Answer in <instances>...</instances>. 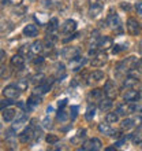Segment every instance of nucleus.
Segmentation results:
<instances>
[{
  "mask_svg": "<svg viewBox=\"0 0 142 151\" xmlns=\"http://www.w3.org/2000/svg\"><path fill=\"white\" fill-rule=\"evenodd\" d=\"M103 8H104L103 0H89V15L92 18H94L99 14H101Z\"/></svg>",
  "mask_w": 142,
  "mask_h": 151,
  "instance_id": "3",
  "label": "nucleus"
},
{
  "mask_svg": "<svg viewBox=\"0 0 142 151\" xmlns=\"http://www.w3.org/2000/svg\"><path fill=\"white\" fill-rule=\"evenodd\" d=\"M112 104H114V102H112V99L111 98H107V99H101L99 102V107L101 111H107V110H109L111 107H112Z\"/></svg>",
  "mask_w": 142,
  "mask_h": 151,
  "instance_id": "22",
  "label": "nucleus"
},
{
  "mask_svg": "<svg viewBox=\"0 0 142 151\" xmlns=\"http://www.w3.org/2000/svg\"><path fill=\"white\" fill-rule=\"evenodd\" d=\"M99 131L101 132V133H104V135H109V133H112V129L109 128V124H100Z\"/></svg>",
  "mask_w": 142,
  "mask_h": 151,
  "instance_id": "32",
  "label": "nucleus"
},
{
  "mask_svg": "<svg viewBox=\"0 0 142 151\" xmlns=\"http://www.w3.org/2000/svg\"><path fill=\"white\" fill-rule=\"evenodd\" d=\"M122 8H123V10H129V8H130V6H129V4L122 3Z\"/></svg>",
  "mask_w": 142,
  "mask_h": 151,
  "instance_id": "47",
  "label": "nucleus"
},
{
  "mask_svg": "<svg viewBox=\"0 0 142 151\" xmlns=\"http://www.w3.org/2000/svg\"><path fill=\"white\" fill-rule=\"evenodd\" d=\"M43 124H44V128H52V121H51V118H45L43 121Z\"/></svg>",
  "mask_w": 142,
  "mask_h": 151,
  "instance_id": "40",
  "label": "nucleus"
},
{
  "mask_svg": "<svg viewBox=\"0 0 142 151\" xmlns=\"http://www.w3.org/2000/svg\"><path fill=\"white\" fill-rule=\"evenodd\" d=\"M133 143L137 144V146H139V144L142 146V133H134L133 135Z\"/></svg>",
  "mask_w": 142,
  "mask_h": 151,
  "instance_id": "37",
  "label": "nucleus"
},
{
  "mask_svg": "<svg viewBox=\"0 0 142 151\" xmlns=\"http://www.w3.org/2000/svg\"><path fill=\"white\" fill-rule=\"evenodd\" d=\"M133 127H135V125H134V119H131V118H126L122 122L123 129H130V128H133Z\"/></svg>",
  "mask_w": 142,
  "mask_h": 151,
  "instance_id": "34",
  "label": "nucleus"
},
{
  "mask_svg": "<svg viewBox=\"0 0 142 151\" xmlns=\"http://www.w3.org/2000/svg\"><path fill=\"white\" fill-rule=\"evenodd\" d=\"M59 29V26H58V19L56 18H52L51 21H49V25H48L47 28V35H56V30Z\"/></svg>",
  "mask_w": 142,
  "mask_h": 151,
  "instance_id": "26",
  "label": "nucleus"
},
{
  "mask_svg": "<svg viewBox=\"0 0 142 151\" xmlns=\"http://www.w3.org/2000/svg\"><path fill=\"white\" fill-rule=\"evenodd\" d=\"M86 63V58H82V56L79 55L77 58L70 60V68L72 72H78L79 69H82V66Z\"/></svg>",
  "mask_w": 142,
  "mask_h": 151,
  "instance_id": "12",
  "label": "nucleus"
},
{
  "mask_svg": "<svg viewBox=\"0 0 142 151\" xmlns=\"http://www.w3.org/2000/svg\"><path fill=\"white\" fill-rule=\"evenodd\" d=\"M138 98H141L139 92L135 91V89H133V88H130L129 91H126L124 92V95H123V99L126 100V102H135Z\"/></svg>",
  "mask_w": 142,
  "mask_h": 151,
  "instance_id": "15",
  "label": "nucleus"
},
{
  "mask_svg": "<svg viewBox=\"0 0 142 151\" xmlns=\"http://www.w3.org/2000/svg\"><path fill=\"white\" fill-rule=\"evenodd\" d=\"M104 78V72H101V70H94V72H92L90 74H89V77H87V84H92V83H97V81H100V80Z\"/></svg>",
  "mask_w": 142,
  "mask_h": 151,
  "instance_id": "19",
  "label": "nucleus"
},
{
  "mask_svg": "<svg viewBox=\"0 0 142 151\" xmlns=\"http://www.w3.org/2000/svg\"><path fill=\"white\" fill-rule=\"evenodd\" d=\"M56 77L58 78H63V77H66V70H64V65L60 63L59 66H58V72H56Z\"/></svg>",
  "mask_w": 142,
  "mask_h": 151,
  "instance_id": "35",
  "label": "nucleus"
},
{
  "mask_svg": "<svg viewBox=\"0 0 142 151\" xmlns=\"http://www.w3.org/2000/svg\"><path fill=\"white\" fill-rule=\"evenodd\" d=\"M94 115H96V107H94V104L89 103V106H87V109H86V113H85V118H86L87 122H90L92 119L94 118Z\"/></svg>",
  "mask_w": 142,
  "mask_h": 151,
  "instance_id": "27",
  "label": "nucleus"
},
{
  "mask_svg": "<svg viewBox=\"0 0 142 151\" xmlns=\"http://www.w3.org/2000/svg\"><path fill=\"white\" fill-rule=\"evenodd\" d=\"M44 62V58L43 56H40V58H37V59H34V65H40Z\"/></svg>",
  "mask_w": 142,
  "mask_h": 151,
  "instance_id": "45",
  "label": "nucleus"
},
{
  "mask_svg": "<svg viewBox=\"0 0 142 151\" xmlns=\"http://www.w3.org/2000/svg\"><path fill=\"white\" fill-rule=\"evenodd\" d=\"M104 92H105L107 98H111V99H115L116 95H118V92H116V85L112 80H108L104 85Z\"/></svg>",
  "mask_w": 142,
  "mask_h": 151,
  "instance_id": "10",
  "label": "nucleus"
},
{
  "mask_svg": "<svg viewBox=\"0 0 142 151\" xmlns=\"http://www.w3.org/2000/svg\"><path fill=\"white\" fill-rule=\"evenodd\" d=\"M32 50L34 54H41L44 51V44L43 41H40V40H36L34 43L32 44Z\"/></svg>",
  "mask_w": 142,
  "mask_h": 151,
  "instance_id": "28",
  "label": "nucleus"
},
{
  "mask_svg": "<svg viewBox=\"0 0 142 151\" xmlns=\"http://www.w3.org/2000/svg\"><path fill=\"white\" fill-rule=\"evenodd\" d=\"M105 119H107V122H108V124H115V122H118L119 114H118V113H108Z\"/></svg>",
  "mask_w": 142,
  "mask_h": 151,
  "instance_id": "29",
  "label": "nucleus"
},
{
  "mask_svg": "<svg viewBox=\"0 0 142 151\" xmlns=\"http://www.w3.org/2000/svg\"><path fill=\"white\" fill-rule=\"evenodd\" d=\"M112 47V40L108 36H103L99 39V48L100 50H107V48Z\"/></svg>",
  "mask_w": 142,
  "mask_h": 151,
  "instance_id": "21",
  "label": "nucleus"
},
{
  "mask_svg": "<svg viewBox=\"0 0 142 151\" xmlns=\"http://www.w3.org/2000/svg\"><path fill=\"white\" fill-rule=\"evenodd\" d=\"M25 58L21 54H16L11 58V66H14L15 69H22L25 66Z\"/></svg>",
  "mask_w": 142,
  "mask_h": 151,
  "instance_id": "16",
  "label": "nucleus"
},
{
  "mask_svg": "<svg viewBox=\"0 0 142 151\" xmlns=\"http://www.w3.org/2000/svg\"><path fill=\"white\" fill-rule=\"evenodd\" d=\"M68 113L64 111L63 109H59V113H58V121H60V122H66L68 119Z\"/></svg>",
  "mask_w": 142,
  "mask_h": 151,
  "instance_id": "30",
  "label": "nucleus"
},
{
  "mask_svg": "<svg viewBox=\"0 0 142 151\" xmlns=\"http://www.w3.org/2000/svg\"><path fill=\"white\" fill-rule=\"evenodd\" d=\"M75 29H77V22L74 19H67L62 25V32L64 35H72L75 32Z\"/></svg>",
  "mask_w": 142,
  "mask_h": 151,
  "instance_id": "13",
  "label": "nucleus"
},
{
  "mask_svg": "<svg viewBox=\"0 0 142 151\" xmlns=\"http://www.w3.org/2000/svg\"><path fill=\"white\" fill-rule=\"evenodd\" d=\"M138 84V77L134 74H131V73H129V76L126 77V80H124V83H123V85L126 88H134L135 85Z\"/></svg>",
  "mask_w": 142,
  "mask_h": 151,
  "instance_id": "18",
  "label": "nucleus"
},
{
  "mask_svg": "<svg viewBox=\"0 0 142 151\" xmlns=\"http://www.w3.org/2000/svg\"><path fill=\"white\" fill-rule=\"evenodd\" d=\"M114 135H111L112 137H115V139H120V137H123V135H122V132H119V131H116V132H112Z\"/></svg>",
  "mask_w": 142,
  "mask_h": 151,
  "instance_id": "41",
  "label": "nucleus"
},
{
  "mask_svg": "<svg viewBox=\"0 0 142 151\" xmlns=\"http://www.w3.org/2000/svg\"><path fill=\"white\" fill-rule=\"evenodd\" d=\"M107 60H108V55L105 52H97V54L93 55V59L90 60V65L93 68H101V66H104V63H107Z\"/></svg>",
  "mask_w": 142,
  "mask_h": 151,
  "instance_id": "7",
  "label": "nucleus"
},
{
  "mask_svg": "<svg viewBox=\"0 0 142 151\" xmlns=\"http://www.w3.org/2000/svg\"><path fill=\"white\" fill-rule=\"evenodd\" d=\"M6 66H4V65H1V78H4V77H6V74H7V72H6Z\"/></svg>",
  "mask_w": 142,
  "mask_h": 151,
  "instance_id": "44",
  "label": "nucleus"
},
{
  "mask_svg": "<svg viewBox=\"0 0 142 151\" xmlns=\"http://www.w3.org/2000/svg\"><path fill=\"white\" fill-rule=\"evenodd\" d=\"M16 111L14 109H6V110H1V115H3V119L6 122H10L12 119L15 118Z\"/></svg>",
  "mask_w": 142,
  "mask_h": 151,
  "instance_id": "20",
  "label": "nucleus"
},
{
  "mask_svg": "<svg viewBox=\"0 0 142 151\" xmlns=\"http://www.w3.org/2000/svg\"><path fill=\"white\" fill-rule=\"evenodd\" d=\"M67 102H68L67 99H63V100H60V102H59V109H63L64 106L67 104Z\"/></svg>",
  "mask_w": 142,
  "mask_h": 151,
  "instance_id": "43",
  "label": "nucleus"
},
{
  "mask_svg": "<svg viewBox=\"0 0 142 151\" xmlns=\"http://www.w3.org/2000/svg\"><path fill=\"white\" fill-rule=\"evenodd\" d=\"M101 146H103L101 140L97 139V137H93V139L86 140L79 150H83V151H99L100 148H101Z\"/></svg>",
  "mask_w": 142,
  "mask_h": 151,
  "instance_id": "4",
  "label": "nucleus"
},
{
  "mask_svg": "<svg viewBox=\"0 0 142 151\" xmlns=\"http://www.w3.org/2000/svg\"><path fill=\"white\" fill-rule=\"evenodd\" d=\"M107 22H108V25H109L112 29H118V30H120V28H122V22H120V18H119L116 14H111V15L108 17Z\"/></svg>",
  "mask_w": 142,
  "mask_h": 151,
  "instance_id": "14",
  "label": "nucleus"
},
{
  "mask_svg": "<svg viewBox=\"0 0 142 151\" xmlns=\"http://www.w3.org/2000/svg\"><path fill=\"white\" fill-rule=\"evenodd\" d=\"M104 95H105V92H104L103 89H93V91L89 92V95H87V100H89V103L100 102L101 99H104Z\"/></svg>",
  "mask_w": 142,
  "mask_h": 151,
  "instance_id": "11",
  "label": "nucleus"
},
{
  "mask_svg": "<svg viewBox=\"0 0 142 151\" xmlns=\"http://www.w3.org/2000/svg\"><path fill=\"white\" fill-rule=\"evenodd\" d=\"M85 136H86V129H81V131H79L78 133H77V135H75L72 139H71V143H72V144H77V146H78V144L82 143V140L85 139Z\"/></svg>",
  "mask_w": 142,
  "mask_h": 151,
  "instance_id": "24",
  "label": "nucleus"
},
{
  "mask_svg": "<svg viewBox=\"0 0 142 151\" xmlns=\"http://www.w3.org/2000/svg\"><path fill=\"white\" fill-rule=\"evenodd\" d=\"M139 95H141V99H142V89H141V92H139Z\"/></svg>",
  "mask_w": 142,
  "mask_h": 151,
  "instance_id": "51",
  "label": "nucleus"
},
{
  "mask_svg": "<svg viewBox=\"0 0 142 151\" xmlns=\"http://www.w3.org/2000/svg\"><path fill=\"white\" fill-rule=\"evenodd\" d=\"M4 55H6V54H4V51H3V50H1V60L4 59Z\"/></svg>",
  "mask_w": 142,
  "mask_h": 151,
  "instance_id": "50",
  "label": "nucleus"
},
{
  "mask_svg": "<svg viewBox=\"0 0 142 151\" xmlns=\"http://www.w3.org/2000/svg\"><path fill=\"white\" fill-rule=\"evenodd\" d=\"M137 12H138L139 15H142V1H139V3L137 4Z\"/></svg>",
  "mask_w": 142,
  "mask_h": 151,
  "instance_id": "42",
  "label": "nucleus"
},
{
  "mask_svg": "<svg viewBox=\"0 0 142 151\" xmlns=\"http://www.w3.org/2000/svg\"><path fill=\"white\" fill-rule=\"evenodd\" d=\"M77 111H78V107L77 106H72L70 110V118L71 119H75L77 118Z\"/></svg>",
  "mask_w": 142,
  "mask_h": 151,
  "instance_id": "38",
  "label": "nucleus"
},
{
  "mask_svg": "<svg viewBox=\"0 0 142 151\" xmlns=\"http://www.w3.org/2000/svg\"><path fill=\"white\" fill-rule=\"evenodd\" d=\"M116 148H118V147H107L105 150L107 151H114V150H116Z\"/></svg>",
  "mask_w": 142,
  "mask_h": 151,
  "instance_id": "48",
  "label": "nucleus"
},
{
  "mask_svg": "<svg viewBox=\"0 0 142 151\" xmlns=\"http://www.w3.org/2000/svg\"><path fill=\"white\" fill-rule=\"evenodd\" d=\"M23 35L28 37H36L38 35V28L36 25L30 24V25H26L23 28Z\"/></svg>",
  "mask_w": 142,
  "mask_h": 151,
  "instance_id": "17",
  "label": "nucleus"
},
{
  "mask_svg": "<svg viewBox=\"0 0 142 151\" xmlns=\"http://www.w3.org/2000/svg\"><path fill=\"white\" fill-rule=\"evenodd\" d=\"M116 113H118L119 115H126V114H130V110H129V104H120L118 107V110H116Z\"/></svg>",
  "mask_w": 142,
  "mask_h": 151,
  "instance_id": "31",
  "label": "nucleus"
},
{
  "mask_svg": "<svg viewBox=\"0 0 142 151\" xmlns=\"http://www.w3.org/2000/svg\"><path fill=\"white\" fill-rule=\"evenodd\" d=\"M127 32H129L130 36H138L139 32H141L139 22H137L134 18H129V21H127Z\"/></svg>",
  "mask_w": 142,
  "mask_h": 151,
  "instance_id": "9",
  "label": "nucleus"
},
{
  "mask_svg": "<svg viewBox=\"0 0 142 151\" xmlns=\"http://www.w3.org/2000/svg\"><path fill=\"white\" fill-rule=\"evenodd\" d=\"M41 102H43V100H41V98H40L37 93H33V95L28 99V107L29 109H33L34 106H38Z\"/></svg>",
  "mask_w": 142,
  "mask_h": 151,
  "instance_id": "25",
  "label": "nucleus"
},
{
  "mask_svg": "<svg viewBox=\"0 0 142 151\" xmlns=\"http://www.w3.org/2000/svg\"><path fill=\"white\" fill-rule=\"evenodd\" d=\"M137 68H138L139 73L142 74V59H139V60H138V66H137Z\"/></svg>",
  "mask_w": 142,
  "mask_h": 151,
  "instance_id": "46",
  "label": "nucleus"
},
{
  "mask_svg": "<svg viewBox=\"0 0 142 151\" xmlns=\"http://www.w3.org/2000/svg\"><path fill=\"white\" fill-rule=\"evenodd\" d=\"M141 45H142V43H141Z\"/></svg>",
  "mask_w": 142,
  "mask_h": 151,
  "instance_id": "53",
  "label": "nucleus"
},
{
  "mask_svg": "<svg viewBox=\"0 0 142 151\" xmlns=\"http://www.w3.org/2000/svg\"><path fill=\"white\" fill-rule=\"evenodd\" d=\"M79 54H81V50L78 47H74V45L66 47L62 51V56L67 60H71V59H74V58H77V56H79Z\"/></svg>",
  "mask_w": 142,
  "mask_h": 151,
  "instance_id": "8",
  "label": "nucleus"
},
{
  "mask_svg": "<svg viewBox=\"0 0 142 151\" xmlns=\"http://www.w3.org/2000/svg\"><path fill=\"white\" fill-rule=\"evenodd\" d=\"M45 140H47V143H49V144H55V143L59 142V137H58L56 135H47Z\"/></svg>",
  "mask_w": 142,
  "mask_h": 151,
  "instance_id": "36",
  "label": "nucleus"
},
{
  "mask_svg": "<svg viewBox=\"0 0 142 151\" xmlns=\"http://www.w3.org/2000/svg\"><path fill=\"white\" fill-rule=\"evenodd\" d=\"M137 66H138L137 58H135V56H129V58L123 59L122 62H119V63L116 65L115 73H116L118 77H120V76H124L126 73H131Z\"/></svg>",
  "mask_w": 142,
  "mask_h": 151,
  "instance_id": "1",
  "label": "nucleus"
},
{
  "mask_svg": "<svg viewBox=\"0 0 142 151\" xmlns=\"http://www.w3.org/2000/svg\"><path fill=\"white\" fill-rule=\"evenodd\" d=\"M21 95V89L15 85H8L3 89V96L6 99H18Z\"/></svg>",
  "mask_w": 142,
  "mask_h": 151,
  "instance_id": "6",
  "label": "nucleus"
},
{
  "mask_svg": "<svg viewBox=\"0 0 142 151\" xmlns=\"http://www.w3.org/2000/svg\"><path fill=\"white\" fill-rule=\"evenodd\" d=\"M53 83V77H49V78H45L43 83H40L38 85H36L34 88V93L37 95H44L47 92L51 91V85Z\"/></svg>",
  "mask_w": 142,
  "mask_h": 151,
  "instance_id": "5",
  "label": "nucleus"
},
{
  "mask_svg": "<svg viewBox=\"0 0 142 151\" xmlns=\"http://www.w3.org/2000/svg\"><path fill=\"white\" fill-rule=\"evenodd\" d=\"M10 3H15V4H18V3H21V0H10Z\"/></svg>",
  "mask_w": 142,
  "mask_h": 151,
  "instance_id": "49",
  "label": "nucleus"
},
{
  "mask_svg": "<svg viewBox=\"0 0 142 151\" xmlns=\"http://www.w3.org/2000/svg\"><path fill=\"white\" fill-rule=\"evenodd\" d=\"M28 85H29V81L26 78H21V80H18V83H16V87L19 88L21 91H25V89L28 88Z\"/></svg>",
  "mask_w": 142,
  "mask_h": 151,
  "instance_id": "33",
  "label": "nucleus"
},
{
  "mask_svg": "<svg viewBox=\"0 0 142 151\" xmlns=\"http://www.w3.org/2000/svg\"><path fill=\"white\" fill-rule=\"evenodd\" d=\"M19 54L23 56L25 59H32V54H34L32 50V47H29V45H22L19 48Z\"/></svg>",
  "mask_w": 142,
  "mask_h": 151,
  "instance_id": "23",
  "label": "nucleus"
},
{
  "mask_svg": "<svg viewBox=\"0 0 142 151\" xmlns=\"http://www.w3.org/2000/svg\"><path fill=\"white\" fill-rule=\"evenodd\" d=\"M34 139H37V132H36L34 125H33V127H28L26 129H23L22 133L19 135V142L23 144L30 143V142H33Z\"/></svg>",
  "mask_w": 142,
  "mask_h": 151,
  "instance_id": "2",
  "label": "nucleus"
},
{
  "mask_svg": "<svg viewBox=\"0 0 142 151\" xmlns=\"http://www.w3.org/2000/svg\"><path fill=\"white\" fill-rule=\"evenodd\" d=\"M127 47H123V45H115L114 47V50H112V52H114V54H118V52H120V51H123V50H126Z\"/></svg>",
  "mask_w": 142,
  "mask_h": 151,
  "instance_id": "39",
  "label": "nucleus"
},
{
  "mask_svg": "<svg viewBox=\"0 0 142 151\" xmlns=\"http://www.w3.org/2000/svg\"><path fill=\"white\" fill-rule=\"evenodd\" d=\"M30 1H33V0H30Z\"/></svg>",
  "mask_w": 142,
  "mask_h": 151,
  "instance_id": "52",
  "label": "nucleus"
}]
</instances>
